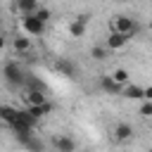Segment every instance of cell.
<instances>
[{
  "mask_svg": "<svg viewBox=\"0 0 152 152\" xmlns=\"http://www.w3.org/2000/svg\"><path fill=\"white\" fill-rule=\"evenodd\" d=\"M24 100H26V104H40V102H45V90H40V88H28L26 95H24Z\"/></svg>",
  "mask_w": 152,
  "mask_h": 152,
  "instance_id": "obj_13",
  "label": "cell"
},
{
  "mask_svg": "<svg viewBox=\"0 0 152 152\" xmlns=\"http://www.w3.org/2000/svg\"><path fill=\"white\" fill-rule=\"evenodd\" d=\"M21 28L28 36H43L45 33V21H40L36 14H21Z\"/></svg>",
  "mask_w": 152,
  "mask_h": 152,
  "instance_id": "obj_3",
  "label": "cell"
},
{
  "mask_svg": "<svg viewBox=\"0 0 152 152\" xmlns=\"http://www.w3.org/2000/svg\"><path fill=\"white\" fill-rule=\"evenodd\" d=\"M2 48H5V33H0V52H2Z\"/></svg>",
  "mask_w": 152,
  "mask_h": 152,
  "instance_id": "obj_22",
  "label": "cell"
},
{
  "mask_svg": "<svg viewBox=\"0 0 152 152\" xmlns=\"http://www.w3.org/2000/svg\"><path fill=\"white\" fill-rule=\"evenodd\" d=\"M133 135H135V131H133V126H131V124L119 121V124L114 126V140H119V142H128Z\"/></svg>",
  "mask_w": 152,
  "mask_h": 152,
  "instance_id": "obj_7",
  "label": "cell"
},
{
  "mask_svg": "<svg viewBox=\"0 0 152 152\" xmlns=\"http://www.w3.org/2000/svg\"><path fill=\"white\" fill-rule=\"evenodd\" d=\"M33 14H36V17H38L40 21H45V24H48V21H50V17H52V12H50L48 7H43V5H40V7H38V10L33 12Z\"/></svg>",
  "mask_w": 152,
  "mask_h": 152,
  "instance_id": "obj_19",
  "label": "cell"
},
{
  "mask_svg": "<svg viewBox=\"0 0 152 152\" xmlns=\"http://www.w3.org/2000/svg\"><path fill=\"white\" fill-rule=\"evenodd\" d=\"M26 109H28V112H31V114H33V116H36V119H43V116H45V114H50V112H52V109H55V104H52V102H48V100H45V102H40V104H28V107H26Z\"/></svg>",
  "mask_w": 152,
  "mask_h": 152,
  "instance_id": "obj_11",
  "label": "cell"
},
{
  "mask_svg": "<svg viewBox=\"0 0 152 152\" xmlns=\"http://www.w3.org/2000/svg\"><path fill=\"white\" fill-rule=\"evenodd\" d=\"M19 145H21V147H26V150H38V152L45 147V142H43V140H38L36 135H28V138L19 140Z\"/></svg>",
  "mask_w": 152,
  "mask_h": 152,
  "instance_id": "obj_16",
  "label": "cell"
},
{
  "mask_svg": "<svg viewBox=\"0 0 152 152\" xmlns=\"http://www.w3.org/2000/svg\"><path fill=\"white\" fill-rule=\"evenodd\" d=\"M12 48H14L17 52H28V50H31V38L17 36V38H12Z\"/></svg>",
  "mask_w": 152,
  "mask_h": 152,
  "instance_id": "obj_15",
  "label": "cell"
},
{
  "mask_svg": "<svg viewBox=\"0 0 152 152\" xmlns=\"http://www.w3.org/2000/svg\"><path fill=\"white\" fill-rule=\"evenodd\" d=\"M116 2H126V0H116Z\"/></svg>",
  "mask_w": 152,
  "mask_h": 152,
  "instance_id": "obj_23",
  "label": "cell"
},
{
  "mask_svg": "<svg viewBox=\"0 0 152 152\" xmlns=\"http://www.w3.org/2000/svg\"><path fill=\"white\" fill-rule=\"evenodd\" d=\"M109 31H121V33H128L133 38L138 33V21L133 17H126V14H116L109 19Z\"/></svg>",
  "mask_w": 152,
  "mask_h": 152,
  "instance_id": "obj_2",
  "label": "cell"
},
{
  "mask_svg": "<svg viewBox=\"0 0 152 152\" xmlns=\"http://www.w3.org/2000/svg\"><path fill=\"white\" fill-rule=\"evenodd\" d=\"M100 90L107 93V95H121L124 86L116 83V81L112 78V74H104V76H100Z\"/></svg>",
  "mask_w": 152,
  "mask_h": 152,
  "instance_id": "obj_5",
  "label": "cell"
},
{
  "mask_svg": "<svg viewBox=\"0 0 152 152\" xmlns=\"http://www.w3.org/2000/svg\"><path fill=\"white\" fill-rule=\"evenodd\" d=\"M145 100H152V86L145 88Z\"/></svg>",
  "mask_w": 152,
  "mask_h": 152,
  "instance_id": "obj_21",
  "label": "cell"
},
{
  "mask_svg": "<svg viewBox=\"0 0 152 152\" xmlns=\"http://www.w3.org/2000/svg\"><path fill=\"white\" fill-rule=\"evenodd\" d=\"M107 52H109V48H107V45H93V50H90V55H93L97 62L107 59Z\"/></svg>",
  "mask_w": 152,
  "mask_h": 152,
  "instance_id": "obj_18",
  "label": "cell"
},
{
  "mask_svg": "<svg viewBox=\"0 0 152 152\" xmlns=\"http://www.w3.org/2000/svg\"><path fill=\"white\" fill-rule=\"evenodd\" d=\"M17 114H19V109H14V107H10V104H0V121L12 124V121L17 119Z\"/></svg>",
  "mask_w": 152,
  "mask_h": 152,
  "instance_id": "obj_14",
  "label": "cell"
},
{
  "mask_svg": "<svg viewBox=\"0 0 152 152\" xmlns=\"http://www.w3.org/2000/svg\"><path fill=\"white\" fill-rule=\"evenodd\" d=\"M55 69L62 74V76H74L78 69H76V64L69 59V57H57L55 59Z\"/></svg>",
  "mask_w": 152,
  "mask_h": 152,
  "instance_id": "obj_9",
  "label": "cell"
},
{
  "mask_svg": "<svg viewBox=\"0 0 152 152\" xmlns=\"http://www.w3.org/2000/svg\"><path fill=\"white\" fill-rule=\"evenodd\" d=\"M38 7H40L38 0H14V10L19 14H33Z\"/></svg>",
  "mask_w": 152,
  "mask_h": 152,
  "instance_id": "obj_12",
  "label": "cell"
},
{
  "mask_svg": "<svg viewBox=\"0 0 152 152\" xmlns=\"http://www.w3.org/2000/svg\"><path fill=\"white\" fill-rule=\"evenodd\" d=\"M0 33H2V24H0Z\"/></svg>",
  "mask_w": 152,
  "mask_h": 152,
  "instance_id": "obj_24",
  "label": "cell"
},
{
  "mask_svg": "<svg viewBox=\"0 0 152 152\" xmlns=\"http://www.w3.org/2000/svg\"><path fill=\"white\" fill-rule=\"evenodd\" d=\"M112 78H114L116 83L126 86V83H128V78H131V74H128V71H126L124 66H119V69H114V71H112Z\"/></svg>",
  "mask_w": 152,
  "mask_h": 152,
  "instance_id": "obj_17",
  "label": "cell"
},
{
  "mask_svg": "<svg viewBox=\"0 0 152 152\" xmlns=\"http://www.w3.org/2000/svg\"><path fill=\"white\" fill-rule=\"evenodd\" d=\"M52 145H55L57 152H74V150L78 147V142H76L71 135H55V138H52Z\"/></svg>",
  "mask_w": 152,
  "mask_h": 152,
  "instance_id": "obj_6",
  "label": "cell"
},
{
  "mask_svg": "<svg viewBox=\"0 0 152 152\" xmlns=\"http://www.w3.org/2000/svg\"><path fill=\"white\" fill-rule=\"evenodd\" d=\"M140 116H145V119L152 116V100H142V104H140Z\"/></svg>",
  "mask_w": 152,
  "mask_h": 152,
  "instance_id": "obj_20",
  "label": "cell"
},
{
  "mask_svg": "<svg viewBox=\"0 0 152 152\" xmlns=\"http://www.w3.org/2000/svg\"><path fill=\"white\" fill-rule=\"evenodd\" d=\"M121 95L126 100H145V88L142 86H135V83H126L124 90H121Z\"/></svg>",
  "mask_w": 152,
  "mask_h": 152,
  "instance_id": "obj_10",
  "label": "cell"
},
{
  "mask_svg": "<svg viewBox=\"0 0 152 152\" xmlns=\"http://www.w3.org/2000/svg\"><path fill=\"white\" fill-rule=\"evenodd\" d=\"M2 78H5V83L10 86V88H21L24 83H26V74H24V69H21V64L19 62H5V66H2Z\"/></svg>",
  "mask_w": 152,
  "mask_h": 152,
  "instance_id": "obj_1",
  "label": "cell"
},
{
  "mask_svg": "<svg viewBox=\"0 0 152 152\" xmlns=\"http://www.w3.org/2000/svg\"><path fill=\"white\" fill-rule=\"evenodd\" d=\"M128 40H131V36H128V33H121V31H109V36H107L104 45H107L109 50H121Z\"/></svg>",
  "mask_w": 152,
  "mask_h": 152,
  "instance_id": "obj_4",
  "label": "cell"
},
{
  "mask_svg": "<svg viewBox=\"0 0 152 152\" xmlns=\"http://www.w3.org/2000/svg\"><path fill=\"white\" fill-rule=\"evenodd\" d=\"M86 26H88V14H78L71 24H69V33L74 38H83L86 36Z\"/></svg>",
  "mask_w": 152,
  "mask_h": 152,
  "instance_id": "obj_8",
  "label": "cell"
}]
</instances>
